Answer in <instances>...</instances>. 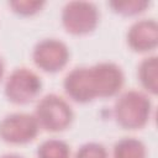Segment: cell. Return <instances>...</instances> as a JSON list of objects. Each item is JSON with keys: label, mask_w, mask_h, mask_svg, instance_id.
Returning a JSON list of instances; mask_svg holds the SVG:
<instances>
[{"label": "cell", "mask_w": 158, "mask_h": 158, "mask_svg": "<svg viewBox=\"0 0 158 158\" xmlns=\"http://www.w3.org/2000/svg\"><path fill=\"white\" fill-rule=\"evenodd\" d=\"M152 115V101L149 96L139 90L122 93L114 105L116 123L125 130H139L144 127Z\"/></svg>", "instance_id": "6da1fadb"}, {"label": "cell", "mask_w": 158, "mask_h": 158, "mask_svg": "<svg viewBox=\"0 0 158 158\" xmlns=\"http://www.w3.org/2000/svg\"><path fill=\"white\" fill-rule=\"evenodd\" d=\"M33 116L40 128L49 132L64 131L74 120L72 106L57 94H47L41 98L36 105Z\"/></svg>", "instance_id": "7a4b0ae2"}, {"label": "cell", "mask_w": 158, "mask_h": 158, "mask_svg": "<svg viewBox=\"0 0 158 158\" xmlns=\"http://www.w3.org/2000/svg\"><path fill=\"white\" fill-rule=\"evenodd\" d=\"M64 30L74 36H83L93 32L100 20V14L95 4L89 1H69L60 12Z\"/></svg>", "instance_id": "3957f363"}, {"label": "cell", "mask_w": 158, "mask_h": 158, "mask_svg": "<svg viewBox=\"0 0 158 158\" xmlns=\"http://www.w3.org/2000/svg\"><path fill=\"white\" fill-rule=\"evenodd\" d=\"M42 90V80L33 70L21 67L15 68L7 77L4 86L6 99L16 105L33 101Z\"/></svg>", "instance_id": "277c9868"}, {"label": "cell", "mask_w": 158, "mask_h": 158, "mask_svg": "<svg viewBox=\"0 0 158 158\" xmlns=\"http://www.w3.org/2000/svg\"><path fill=\"white\" fill-rule=\"evenodd\" d=\"M38 132L36 117L27 112H12L0 120V138L10 144L30 143Z\"/></svg>", "instance_id": "5b68a950"}, {"label": "cell", "mask_w": 158, "mask_h": 158, "mask_svg": "<svg viewBox=\"0 0 158 158\" xmlns=\"http://www.w3.org/2000/svg\"><path fill=\"white\" fill-rule=\"evenodd\" d=\"M70 57L68 46L58 38H43L38 41L32 51V59L37 68L46 73L62 70Z\"/></svg>", "instance_id": "8992f818"}, {"label": "cell", "mask_w": 158, "mask_h": 158, "mask_svg": "<svg viewBox=\"0 0 158 158\" xmlns=\"http://www.w3.org/2000/svg\"><path fill=\"white\" fill-rule=\"evenodd\" d=\"M89 72L96 98H112L122 89L125 75L116 63L100 62L89 67Z\"/></svg>", "instance_id": "52a82bcc"}, {"label": "cell", "mask_w": 158, "mask_h": 158, "mask_svg": "<svg viewBox=\"0 0 158 158\" xmlns=\"http://www.w3.org/2000/svg\"><path fill=\"white\" fill-rule=\"evenodd\" d=\"M128 47L138 53L153 51L158 44V23L154 19H141L135 21L127 33Z\"/></svg>", "instance_id": "ba28073f"}, {"label": "cell", "mask_w": 158, "mask_h": 158, "mask_svg": "<svg viewBox=\"0 0 158 158\" xmlns=\"http://www.w3.org/2000/svg\"><path fill=\"white\" fill-rule=\"evenodd\" d=\"M63 89L67 96L78 104H86L96 99L89 67H75L68 72L63 80Z\"/></svg>", "instance_id": "9c48e42d"}, {"label": "cell", "mask_w": 158, "mask_h": 158, "mask_svg": "<svg viewBox=\"0 0 158 158\" xmlns=\"http://www.w3.org/2000/svg\"><path fill=\"white\" fill-rule=\"evenodd\" d=\"M158 60L156 56L143 58L137 69V77L142 88L151 95L158 93Z\"/></svg>", "instance_id": "30bf717a"}, {"label": "cell", "mask_w": 158, "mask_h": 158, "mask_svg": "<svg viewBox=\"0 0 158 158\" xmlns=\"http://www.w3.org/2000/svg\"><path fill=\"white\" fill-rule=\"evenodd\" d=\"M114 158H147L144 143L136 137H123L115 142L112 148Z\"/></svg>", "instance_id": "8fae6325"}, {"label": "cell", "mask_w": 158, "mask_h": 158, "mask_svg": "<svg viewBox=\"0 0 158 158\" xmlns=\"http://www.w3.org/2000/svg\"><path fill=\"white\" fill-rule=\"evenodd\" d=\"M37 158H70L69 144L59 138L44 139L36 151Z\"/></svg>", "instance_id": "7c38bea8"}, {"label": "cell", "mask_w": 158, "mask_h": 158, "mask_svg": "<svg viewBox=\"0 0 158 158\" xmlns=\"http://www.w3.org/2000/svg\"><path fill=\"white\" fill-rule=\"evenodd\" d=\"M149 1L147 0H126V1H110L107 5L112 9L115 14L122 16H135L143 12L148 6Z\"/></svg>", "instance_id": "4fadbf2b"}, {"label": "cell", "mask_w": 158, "mask_h": 158, "mask_svg": "<svg viewBox=\"0 0 158 158\" xmlns=\"http://www.w3.org/2000/svg\"><path fill=\"white\" fill-rule=\"evenodd\" d=\"M44 1H32V0H16L9 1V6L11 10L20 16H32L42 10L44 6Z\"/></svg>", "instance_id": "5bb4252c"}, {"label": "cell", "mask_w": 158, "mask_h": 158, "mask_svg": "<svg viewBox=\"0 0 158 158\" xmlns=\"http://www.w3.org/2000/svg\"><path fill=\"white\" fill-rule=\"evenodd\" d=\"M74 158H109V153L104 144L99 142H86L78 148Z\"/></svg>", "instance_id": "9a60e30c"}, {"label": "cell", "mask_w": 158, "mask_h": 158, "mask_svg": "<svg viewBox=\"0 0 158 158\" xmlns=\"http://www.w3.org/2000/svg\"><path fill=\"white\" fill-rule=\"evenodd\" d=\"M4 72H5V63H4L2 57L0 56V81H1V79L4 77Z\"/></svg>", "instance_id": "2e32d148"}, {"label": "cell", "mask_w": 158, "mask_h": 158, "mask_svg": "<svg viewBox=\"0 0 158 158\" xmlns=\"http://www.w3.org/2000/svg\"><path fill=\"white\" fill-rule=\"evenodd\" d=\"M0 158H23V157L20 154H16V153H7V154L1 156Z\"/></svg>", "instance_id": "e0dca14e"}]
</instances>
